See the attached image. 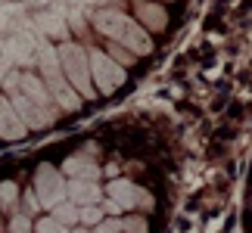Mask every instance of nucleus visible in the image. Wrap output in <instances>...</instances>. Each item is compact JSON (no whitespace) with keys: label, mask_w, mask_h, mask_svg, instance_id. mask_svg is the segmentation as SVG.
<instances>
[{"label":"nucleus","mask_w":252,"mask_h":233,"mask_svg":"<svg viewBox=\"0 0 252 233\" xmlns=\"http://www.w3.org/2000/svg\"><path fill=\"white\" fill-rule=\"evenodd\" d=\"M94 28L100 31L103 37H109L112 44H119L125 47L128 53L134 56H143V53H150L153 50V41H150V34H147V28L137 25L131 16H125L122 9H94Z\"/></svg>","instance_id":"nucleus-1"},{"label":"nucleus","mask_w":252,"mask_h":233,"mask_svg":"<svg viewBox=\"0 0 252 233\" xmlns=\"http://www.w3.org/2000/svg\"><path fill=\"white\" fill-rule=\"evenodd\" d=\"M34 62L41 65V81L47 84V90H50L53 103L60 106L63 112H75L81 109V96L72 90V84L65 81V75L60 69V56H56V47H50L47 37H41V44H37L34 50Z\"/></svg>","instance_id":"nucleus-2"},{"label":"nucleus","mask_w":252,"mask_h":233,"mask_svg":"<svg viewBox=\"0 0 252 233\" xmlns=\"http://www.w3.org/2000/svg\"><path fill=\"white\" fill-rule=\"evenodd\" d=\"M60 69L65 75V81L72 84V90L81 96V100H94L96 90H94V81H91V62H87V50L81 44H72V41H63L60 50Z\"/></svg>","instance_id":"nucleus-3"},{"label":"nucleus","mask_w":252,"mask_h":233,"mask_svg":"<svg viewBox=\"0 0 252 233\" xmlns=\"http://www.w3.org/2000/svg\"><path fill=\"white\" fill-rule=\"evenodd\" d=\"M87 62H91V81H94V90L109 96L115 93L119 87L125 84V65H119L109 53H100V47H91L87 50Z\"/></svg>","instance_id":"nucleus-4"},{"label":"nucleus","mask_w":252,"mask_h":233,"mask_svg":"<svg viewBox=\"0 0 252 233\" xmlns=\"http://www.w3.org/2000/svg\"><path fill=\"white\" fill-rule=\"evenodd\" d=\"M34 196L41 202V208H56L60 202H65V180H63V171H56L53 165H37L34 171Z\"/></svg>","instance_id":"nucleus-5"},{"label":"nucleus","mask_w":252,"mask_h":233,"mask_svg":"<svg viewBox=\"0 0 252 233\" xmlns=\"http://www.w3.org/2000/svg\"><path fill=\"white\" fill-rule=\"evenodd\" d=\"M106 196L119 202L122 208H153L150 190H143L140 183H134L128 177H115L112 183H106Z\"/></svg>","instance_id":"nucleus-6"},{"label":"nucleus","mask_w":252,"mask_h":233,"mask_svg":"<svg viewBox=\"0 0 252 233\" xmlns=\"http://www.w3.org/2000/svg\"><path fill=\"white\" fill-rule=\"evenodd\" d=\"M19 90H22L28 100H32L37 109H41L47 118L53 121V109H56V103H53V96H50V90H47V84L41 81V78L32 75V72H19Z\"/></svg>","instance_id":"nucleus-7"},{"label":"nucleus","mask_w":252,"mask_h":233,"mask_svg":"<svg viewBox=\"0 0 252 233\" xmlns=\"http://www.w3.org/2000/svg\"><path fill=\"white\" fill-rule=\"evenodd\" d=\"M65 199L72 205H96L103 199V190L96 180H65Z\"/></svg>","instance_id":"nucleus-8"},{"label":"nucleus","mask_w":252,"mask_h":233,"mask_svg":"<svg viewBox=\"0 0 252 233\" xmlns=\"http://www.w3.org/2000/svg\"><path fill=\"white\" fill-rule=\"evenodd\" d=\"M32 28L41 37H65V34H69L65 19L60 13H53V9H37V13L32 16Z\"/></svg>","instance_id":"nucleus-9"},{"label":"nucleus","mask_w":252,"mask_h":233,"mask_svg":"<svg viewBox=\"0 0 252 233\" xmlns=\"http://www.w3.org/2000/svg\"><path fill=\"white\" fill-rule=\"evenodd\" d=\"M63 174H69V180H100V165L78 152L63 162Z\"/></svg>","instance_id":"nucleus-10"},{"label":"nucleus","mask_w":252,"mask_h":233,"mask_svg":"<svg viewBox=\"0 0 252 233\" xmlns=\"http://www.w3.org/2000/svg\"><path fill=\"white\" fill-rule=\"evenodd\" d=\"M25 134H28V128H25V121L16 115L13 103L0 100V137L3 140H19V137H25Z\"/></svg>","instance_id":"nucleus-11"},{"label":"nucleus","mask_w":252,"mask_h":233,"mask_svg":"<svg viewBox=\"0 0 252 233\" xmlns=\"http://www.w3.org/2000/svg\"><path fill=\"white\" fill-rule=\"evenodd\" d=\"M137 16H140V22L150 28V31H162L168 22V16H165V9H162L159 3H137Z\"/></svg>","instance_id":"nucleus-12"},{"label":"nucleus","mask_w":252,"mask_h":233,"mask_svg":"<svg viewBox=\"0 0 252 233\" xmlns=\"http://www.w3.org/2000/svg\"><path fill=\"white\" fill-rule=\"evenodd\" d=\"M0 211H6V215H16L19 211V187L13 180L0 183Z\"/></svg>","instance_id":"nucleus-13"},{"label":"nucleus","mask_w":252,"mask_h":233,"mask_svg":"<svg viewBox=\"0 0 252 233\" xmlns=\"http://www.w3.org/2000/svg\"><path fill=\"white\" fill-rule=\"evenodd\" d=\"M50 218H56L63 227H69V230H72L75 224H78V205H72V202L65 199V202H60L56 208H50Z\"/></svg>","instance_id":"nucleus-14"},{"label":"nucleus","mask_w":252,"mask_h":233,"mask_svg":"<svg viewBox=\"0 0 252 233\" xmlns=\"http://www.w3.org/2000/svg\"><path fill=\"white\" fill-rule=\"evenodd\" d=\"M103 208L100 205H78V224L81 227H96L103 221Z\"/></svg>","instance_id":"nucleus-15"},{"label":"nucleus","mask_w":252,"mask_h":233,"mask_svg":"<svg viewBox=\"0 0 252 233\" xmlns=\"http://www.w3.org/2000/svg\"><path fill=\"white\" fill-rule=\"evenodd\" d=\"M122 233H150V227L140 215H128V218H122Z\"/></svg>","instance_id":"nucleus-16"},{"label":"nucleus","mask_w":252,"mask_h":233,"mask_svg":"<svg viewBox=\"0 0 252 233\" xmlns=\"http://www.w3.org/2000/svg\"><path fill=\"white\" fill-rule=\"evenodd\" d=\"M32 230H34V233H69V227H63L56 218H41Z\"/></svg>","instance_id":"nucleus-17"},{"label":"nucleus","mask_w":252,"mask_h":233,"mask_svg":"<svg viewBox=\"0 0 252 233\" xmlns=\"http://www.w3.org/2000/svg\"><path fill=\"white\" fill-rule=\"evenodd\" d=\"M9 233H32V221H28V215L16 211V215H13V224H9Z\"/></svg>","instance_id":"nucleus-18"},{"label":"nucleus","mask_w":252,"mask_h":233,"mask_svg":"<svg viewBox=\"0 0 252 233\" xmlns=\"http://www.w3.org/2000/svg\"><path fill=\"white\" fill-rule=\"evenodd\" d=\"M94 233H122V218H103L94 227Z\"/></svg>","instance_id":"nucleus-19"},{"label":"nucleus","mask_w":252,"mask_h":233,"mask_svg":"<svg viewBox=\"0 0 252 233\" xmlns=\"http://www.w3.org/2000/svg\"><path fill=\"white\" fill-rule=\"evenodd\" d=\"M22 208H25V215H37V211H41V202H37L34 190H28L22 196Z\"/></svg>","instance_id":"nucleus-20"},{"label":"nucleus","mask_w":252,"mask_h":233,"mask_svg":"<svg viewBox=\"0 0 252 233\" xmlns=\"http://www.w3.org/2000/svg\"><path fill=\"white\" fill-rule=\"evenodd\" d=\"M112 53H115V62L119 65H131L134 62V53H128L125 47H119V44H112Z\"/></svg>","instance_id":"nucleus-21"},{"label":"nucleus","mask_w":252,"mask_h":233,"mask_svg":"<svg viewBox=\"0 0 252 233\" xmlns=\"http://www.w3.org/2000/svg\"><path fill=\"white\" fill-rule=\"evenodd\" d=\"M100 208H103V215H109V218H119L122 215V205H119V202H112L109 196L100 202Z\"/></svg>","instance_id":"nucleus-22"},{"label":"nucleus","mask_w":252,"mask_h":233,"mask_svg":"<svg viewBox=\"0 0 252 233\" xmlns=\"http://www.w3.org/2000/svg\"><path fill=\"white\" fill-rule=\"evenodd\" d=\"M9 72H13V65H9V62L3 59V56H0V81H3V78H6Z\"/></svg>","instance_id":"nucleus-23"},{"label":"nucleus","mask_w":252,"mask_h":233,"mask_svg":"<svg viewBox=\"0 0 252 233\" xmlns=\"http://www.w3.org/2000/svg\"><path fill=\"white\" fill-rule=\"evenodd\" d=\"M25 3H28V6H34V9H41V6L50 3V0H25Z\"/></svg>","instance_id":"nucleus-24"},{"label":"nucleus","mask_w":252,"mask_h":233,"mask_svg":"<svg viewBox=\"0 0 252 233\" xmlns=\"http://www.w3.org/2000/svg\"><path fill=\"white\" fill-rule=\"evenodd\" d=\"M69 233H94V230H87V227H75V230H69Z\"/></svg>","instance_id":"nucleus-25"}]
</instances>
